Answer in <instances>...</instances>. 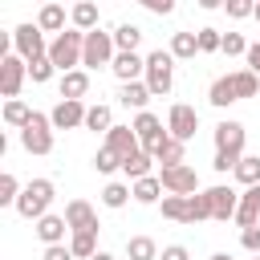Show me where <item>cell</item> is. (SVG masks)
I'll return each instance as SVG.
<instances>
[{"label": "cell", "instance_id": "cell-1", "mask_svg": "<svg viewBox=\"0 0 260 260\" xmlns=\"http://www.w3.org/2000/svg\"><path fill=\"white\" fill-rule=\"evenodd\" d=\"M81 53H85V32H81V28H65V32H57L53 45H49V61H53L61 73L77 69V65H81Z\"/></svg>", "mask_w": 260, "mask_h": 260}, {"label": "cell", "instance_id": "cell-2", "mask_svg": "<svg viewBox=\"0 0 260 260\" xmlns=\"http://www.w3.org/2000/svg\"><path fill=\"white\" fill-rule=\"evenodd\" d=\"M53 195H57L53 179H32V183H24V191H20V199H16V211H20L24 219H41V215H49Z\"/></svg>", "mask_w": 260, "mask_h": 260}, {"label": "cell", "instance_id": "cell-3", "mask_svg": "<svg viewBox=\"0 0 260 260\" xmlns=\"http://www.w3.org/2000/svg\"><path fill=\"white\" fill-rule=\"evenodd\" d=\"M146 85H150L154 98H167L171 93V85H175V57H171V49L146 53Z\"/></svg>", "mask_w": 260, "mask_h": 260}, {"label": "cell", "instance_id": "cell-4", "mask_svg": "<svg viewBox=\"0 0 260 260\" xmlns=\"http://www.w3.org/2000/svg\"><path fill=\"white\" fill-rule=\"evenodd\" d=\"M20 146L28 154H49L53 150V118L41 114V110H32V118L20 126Z\"/></svg>", "mask_w": 260, "mask_h": 260}, {"label": "cell", "instance_id": "cell-5", "mask_svg": "<svg viewBox=\"0 0 260 260\" xmlns=\"http://www.w3.org/2000/svg\"><path fill=\"white\" fill-rule=\"evenodd\" d=\"M118 57V45H114V32H85V53H81V69H102Z\"/></svg>", "mask_w": 260, "mask_h": 260}, {"label": "cell", "instance_id": "cell-6", "mask_svg": "<svg viewBox=\"0 0 260 260\" xmlns=\"http://www.w3.org/2000/svg\"><path fill=\"white\" fill-rule=\"evenodd\" d=\"M12 49L24 57V61H37V57H49V45H45V32H41V24H32V20H24V24H16L12 28Z\"/></svg>", "mask_w": 260, "mask_h": 260}, {"label": "cell", "instance_id": "cell-7", "mask_svg": "<svg viewBox=\"0 0 260 260\" xmlns=\"http://www.w3.org/2000/svg\"><path fill=\"white\" fill-rule=\"evenodd\" d=\"M158 179H162L167 195H195V191H199V175H195V167H187V162L162 167V171H158Z\"/></svg>", "mask_w": 260, "mask_h": 260}, {"label": "cell", "instance_id": "cell-8", "mask_svg": "<svg viewBox=\"0 0 260 260\" xmlns=\"http://www.w3.org/2000/svg\"><path fill=\"white\" fill-rule=\"evenodd\" d=\"M24 77H28V61H24L20 53H8V57L0 61V93H4V98H16L20 85H24Z\"/></svg>", "mask_w": 260, "mask_h": 260}, {"label": "cell", "instance_id": "cell-9", "mask_svg": "<svg viewBox=\"0 0 260 260\" xmlns=\"http://www.w3.org/2000/svg\"><path fill=\"white\" fill-rule=\"evenodd\" d=\"M167 130H171V138H179V142L195 138V130H199V114H195V106L175 102V106H171V114H167Z\"/></svg>", "mask_w": 260, "mask_h": 260}, {"label": "cell", "instance_id": "cell-10", "mask_svg": "<svg viewBox=\"0 0 260 260\" xmlns=\"http://www.w3.org/2000/svg\"><path fill=\"white\" fill-rule=\"evenodd\" d=\"M85 110L89 106H81V102H73V98H61L57 106H53V130H77V126H85Z\"/></svg>", "mask_w": 260, "mask_h": 260}, {"label": "cell", "instance_id": "cell-11", "mask_svg": "<svg viewBox=\"0 0 260 260\" xmlns=\"http://www.w3.org/2000/svg\"><path fill=\"white\" fill-rule=\"evenodd\" d=\"M244 138H248L244 122H232V118H223V122L215 126V150H228V154H244Z\"/></svg>", "mask_w": 260, "mask_h": 260}, {"label": "cell", "instance_id": "cell-12", "mask_svg": "<svg viewBox=\"0 0 260 260\" xmlns=\"http://www.w3.org/2000/svg\"><path fill=\"white\" fill-rule=\"evenodd\" d=\"M207 199H211V219H236V211H240V195L232 191V187H207Z\"/></svg>", "mask_w": 260, "mask_h": 260}, {"label": "cell", "instance_id": "cell-13", "mask_svg": "<svg viewBox=\"0 0 260 260\" xmlns=\"http://www.w3.org/2000/svg\"><path fill=\"white\" fill-rule=\"evenodd\" d=\"M65 219H69V232H98V211L85 199H69L65 203Z\"/></svg>", "mask_w": 260, "mask_h": 260}, {"label": "cell", "instance_id": "cell-14", "mask_svg": "<svg viewBox=\"0 0 260 260\" xmlns=\"http://www.w3.org/2000/svg\"><path fill=\"white\" fill-rule=\"evenodd\" d=\"M130 126H134V134L142 138V150H150V146H154V142H158L162 134H171V130H162V122H158V118H154L150 110H138Z\"/></svg>", "mask_w": 260, "mask_h": 260}, {"label": "cell", "instance_id": "cell-15", "mask_svg": "<svg viewBox=\"0 0 260 260\" xmlns=\"http://www.w3.org/2000/svg\"><path fill=\"white\" fill-rule=\"evenodd\" d=\"M106 146H110V150H118V154H122V162H126L134 150H142V138L134 134V126H110Z\"/></svg>", "mask_w": 260, "mask_h": 260}, {"label": "cell", "instance_id": "cell-16", "mask_svg": "<svg viewBox=\"0 0 260 260\" xmlns=\"http://www.w3.org/2000/svg\"><path fill=\"white\" fill-rule=\"evenodd\" d=\"M110 69H114L118 81H138V77H146V57H138V53H118V57L110 61Z\"/></svg>", "mask_w": 260, "mask_h": 260}, {"label": "cell", "instance_id": "cell-17", "mask_svg": "<svg viewBox=\"0 0 260 260\" xmlns=\"http://www.w3.org/2000/svg\"><path fill=\"white\" fill-rule=\"evenodd\" d=\"M65 232H69V219L65 215H41L37 219V236H41V244L49 248V244H65Z\"/></svg>", "mask_w": 260, "mask_h": 260}, {"label": "cell", "instance_id": "cell-18", "mask_svg": "<svg viewBox=\"0 0 260 260\" xmlns=\"http://www.w3.org/2000/svg\"><path fill=\"white\" fill-rule=\"evenodd\" d=\"M236 223H240V228H256V223H260V183H256V187H248V191L240 195Z\"/></svg>", "mask_w": 260, "mask_h": 260}, {"label": "cell", "instance_id": "cell-19", "mask_svg": "<svg viewBox=\"0 0 260 260\" xmlns=\"http://www.w3.org/2000/svg\"><path fill=\"white\" fill-rule=\"evenodd\" d=\"M130 191H134V203H146V207H150V203H162V191H167V187H162L158 175H146V179H134Z\"/></svg>", "mask_w": 260, "mask_h": 260}, {"label": "cell", "instance_id": "cell-20", "mask_svg": "<svg viewBox=\"0 0 260 260\" xmlns=\"http://www.w3.org/2000/svg\"><path fill=\"white\" fill-rule=\"evenodd\" d=\"M154 93H150V85L146 81H122V89H118V102L122 106H130V110H146V102H150Z\"/></svg>", "mask_w": 260, "mask_h": 260}, {"label": "cell", "instance_id": "cell-21", "mask_svg": "<svg viewBox=\"0 0 260 260\" xmlns=\"http://www.w3.org/2000/svg\"><path fill=\"white\" fill-rule=\"evenodd\" d=\"M85 93H89V73H85V69H69V73H61V98L81 102Z\"/></svg>", "mask_w": 260, "mask_h": 260}, {"label": "cell", "instance_id": "cell-22", "mask_svg": "<svg viewBox=\"0 0 260 260\" xmlns=\"http://www.w3.org/2000/svg\"><path fill=\"white\" fill-rule=\"evenodd\" d=\"M150 154H154V162L175 167V162H183V142H179V138H171V134H162V138L150 146Z\"/></svg>", "mask_w": 260, "mask_h": 260}, {"label": "cell", "instance_id": "cell-23", "mask_svg": "<svg viewBox=\"0 0 260 260\" xmlns=\"http://www.w3.org/2000/svg\"><path fill=\"white\" fill-rule=\"evenodd\" d=\"M207 102H211L215 110H228L232 102H240V98H236V85H232V73L211 81V89H207Z\"/></svg>", "mask_w": 260, "mask_h": 260}, {"label": "cell", "instance_id": "cell-24", "mask_svg": "<svg viewBox=\"0 0 260 260\" xmlns=\"http://www.w3.org/2000/svg\"><path fill=\"white\" fill-rule=\"evenodd\" d=\"M69 20H73V28L93 32V28H98V4H93V0H77L73 12H69Z\"/></svg>", "mask_w": 260, "mask_h": 260}, {"label": "cell", "instance_id": "cell-25", "mask_svg": "<svg viewBox=\"0 0 260 260\" xmlns=\"http://www.w3.org/2000/svg\"><path fill=\"white\" fill-rule=\"evenodd\" d=\"M37 24H41V32H65V8L53 0V4H41V16H37Z\"/></svg>", "mask_w": 260, "mask_h": 260}, {"label": "cell", "instance_id": "cell-26", "mask_svg": "<svg viewBox=\"0 0 260 260\" xmlns=\"http://www.w3.org/2000/svg\"><path fill=\"white\" fill-rule=\"evenodd\" d=\"M199 53V32H175L171 37V57L175 61H191Z\"/></svg>", "mask_w": 260, "mask_h": 260}, {"label": "cell", "instance_id": "cell-27", "mask_svg": "<svg viewBox=\"0 0 260 260\" xmlns=\"http://www.w3.org/2000/svg\"><path fill=\"white\" fill-rule=\"evenodd\" d=\"M69 252H73L77 260L98 256V232H69Z\"/></svg>", "mask_w": 260, "mask_h": 260}, {"label": "cell", "instance_id": "cell-28", "mask_svg": "<svg viewBox=\"0 0 260 260\" xmlns=\"http://www.w3.org/2000/svg\"><path fill=\"white\" fill-rule=\"evenodd\" d=\"M114 45H118V53H138L142 28H138V24H118V28H114Z\"/></svg>", "mask_w": 260, "mask_h": 260}, {"label": "cell", "instance_id": "cell-29", "mask_svg": "<svg viewBox=\"0 0 260 260\" xmlns=\"http://www.w3.org/2000/svg\"><path fill=\"white\" fill-rule=\"evenodd\" d=\"M126 256L130 260H158V244L150 236H130L126 240Z\"/></svg>", "mask_w": 260, "mask_h": 260}, {"label": "cell", "instance_id": "cell-30", "mask_svg": "<svg viewBox=\"0 0 260 260\" xmlns=\"http://www.w3.org/2000/svg\"><path fill=\"white\" fill-rule=\"evenodd\" d=\"M110 126H114L110 106H102V102H98V106H89V110H85V130H93V134H98V130H102V134H110Z\"/></svg>", "mask_w": 260, "mask_h": 260}, {"label": "cell", "instance_id": "cell-31", "mask_svg": "<svg viewBox=\"0 0 260 260\" xmlns=\"http://www.w3.org/2000/svg\"><path fill=\"white\" fill-rule=\"evenodd\" d=\"M150 162H154L150 150H134V154L122 162V171H126V179H146V175H150Z\"/></svg>", "mask_w": 260, "mask_h": 260}, {"label": "cell", "instance_id": "cell-32", "mask_svg": "<svg viewBox=\"0 0 260 260\" xmlns=\"http://www.w3.org/2000/svg\"><path fill=\"white\" fill-rule=\"evenodd\" d=\"M130 199H134V191H130L126 183H106V187H102V203H106L110 211H118V207H126Z\"/></svg>", "mask_w": 260, "mask_h": 260}, {"label": "cell", "instance_id": "cell-33", "mask_svg": "<svg viewBox=\"0 0 260 260\" xmlns=\"http://www.w3.org/2000/svg\"><path fill=\"white\" fill-rule=\"evenodd\" d=\"M203 219H211V199L207 191H195L187 195V223H203Z\"/></svg>", "mask_w": 260, "mask_h": 260}, {"label": "cell", "instance_id": "cell-34", "mask_svg": "<svg viewBox=\"0 0 260 260\" xmlns=\"http://www.w3.org/2000/svg\"><path fill=\"white\" fill-rule=\"evenodd\" d=\"M244 187H256L260 183V154H244L240 162H236V171H232Z\"/></svg>", "mask_w": 260, "mask_h": 260}, {"label": "cell", "instance_id": "cell-35", "mask_svg": "<svg viewBox=\"0 0 260 260\" xmlns=\"http://www.w3.org/2000/svg\"><path fill=\"white\" fill-rule=\"evenodd\" d=\"M232 85H236V98H256L260 93V77L252 69H236L232 73Z\"/></svg>", "mask_w": 260, "mask_h": 260}, {"label": "cell", "instance_id": "cell-36", "mask_svg": "<svg viewBox=\"0 0 260 260\" xmlns=\"http://www.w3.org/2000/svg\"><path fill=\"white\" fill-rule=\"evenodd\" d=\"M20 191H24V187H20V179H16L12 171H4V175H0V207H16Z\"/></svg>", "mask_w": 260, "mask_h": 260}, {"label": "cell", "instance_id": "cell-37", "mask_svg": "<svg viewBox=\"0 0 260 260\" xmlns=\"http://www.w3.org/2000/svg\"><path fill=\"white\" fill-rule=\"evenodd\" d=\"M162 215L175 219V223H187V195H162Z\"/></svg>", "mask_w": 260, "mask_h": 260}, {"label": "cell", "instance_id": "cell-38", "mask_svg": "<svg viewBox=\"0 0 260 260\" xmlns=\"http://www.w3.org/2000/svg\"><path fill=\"white\" fill-rule=\"evenodd\" d=\"M28 118H32V110H28L24 102H16V98H8V102H4V122H8V126H16V130H20Z\"/></svg>", "mask_w": 260, "mask_h": 260}, {"label": "cell", "instance_id": "cell-39", "mask_svg": "<svg viewBox=\"0 0 260 260\" xmlns=\"http://www.w3.org/2000/svg\"><path fill=\"white\" fill-rule=\"evenodd\" d=\"M118 167H122V154H118V150H110V146H102V150L93 154V171H98V175H114Z\"/></svg>", "mask_w": 260, "mask_h": 260}, {"label": "cell", "instance_id": "cell-40", "mask_svg": "<svg viewBox=\"0 0 260 260\" xmlns=\"http://www.w3.org/2000/svg\"><path fill=\"white\" fill-rule=\"evenodd\" d=\"M53 73H57V65H53L49 57H37V61H28V77H32L37 85H45V81H49Z\"/></svg>", "mask_w": 260, "mask_h": 260}, {"label": "cell", "instance_id": "cell-41", "mask_svg": "<svg viewBox=\"0 0 260 260\" xmlns=\"http://www.w3.org/2000/svg\"><path fill=\"white\" fill-rule=\"evenodd\" d=\"M223 49V32L219 28H199V53H219Z\"/></svg>", "mask_w": 260, "mask_h": 260}, {"label": "cell", "instance_id": "cell-42", "mask_svg": "<svg viewBox=\"0 0 260 260\" xmlns=\"http://www.w3.org/2000/svg\"><path fill=\"white\" fill-rule=\"evenodd\" d=\"M219 53H228V57H240V53H248V41H244V32H223V49Z\"/></svg>", "mask_w": 260, "mask_h": 260}, {"label": "cell", "instance_id": "cell-43", "mask_svg": "<svg viewBox=\"0 0 260 260\" xmlns=\"http://www.w3.org/2000/svg\"><path fill=\"white\" fill-rule=\"evenodd\" d=\"M223 8H228V16H232V20H244V16H252V12H256V0H223Z\"/></svg>", "mask_w": 260, "mask_h": 260}, {"label": "cell", "instance_id": "cell-44", "mask_svg": "<svg viewBox=\"0 0 260 260\" xmlns=\"http://www.w3.org/2000/svg\"><path fill=\"white\" fill-rule=\"evenodd\" d=\"M244 154H228V150H215V158H211V167L219 171V175H228V171H236V162H240Z\"/></svg>", "mask_w": 260, "mask_h": 260}, {"label": "cell", "instance_id": "cell-45", "mask_svg": "<svg viewBox=\"0 0 260 260\" xmlns=\"http://www.w3.org/2000/svg\"><path fill=\"white\" fill-rule=\"evenodd\" d=\"M240 244L256 256V252H260V223H256V228H244V232H240Z\"/></svg>", "mask_w": 260, "mask_h": 260}, {"label": "cell", "instance_id": "cell-46", "mask_svg": "<svg viewBox=\"0 0 260 260\" xmlns=\"http://www.w3.org/2000/svg\"><path fill=\"white\" fill-rule=\"evenodd\" d=\"M146 12H154V16H171L175 12V0H138Z\"/></svg>", "mask_w": 260, "mask_h": 260}, {"label": "cell", "instance_id": "cell-47", "mask_svg": "<svg viewBox=\"0 0 260 260\" xmlns=\"http://www.w3.org/2000/svg\"><path fill=\"white\" fill-rule=\"evenodd\" d=\"M45 260H77V256L69 252V244H49L45 248Z\"/></svg>", "mask_w": 260, "mask_h": 260}, {"label": "cell", "instance_id": "cell-48", "mask_svg": "<svg viewBox=\"0 0 260 260\" xmlns=\"http://www.w3.org/2000/svg\"><path fill=\"white\" fill-rule=\"evenodd\" d=\"M158 260H191V252H187L183 244H167V248L158 252Z\"/></svg>", "mask_w": 260, "mask_h": 260}, {"label": "cell", "instance_id": "cell-49", "mask_svg": "<svg viewBox=\"0 0 260 260\" xmlns=\"http://www.w3.org/2000/svg\"><path fill=\"white\" fill-rule=\"evenodd\" d=\"M244 57H248V69H252V73H256V77H260V41H252V45H248V53H244Z\"/></svg>", "mask_w": 260, "mask_h": 260}, {"label": "cell", "instance_id": "cell-50", "mask_svg": "<svg viewBox=\"0 0 260 260\" xmlns=\"http://www.w3.org/2000/svg\"><path fill=\"white\" fill-rule=\"evenodd\" d=\"M199 8H207V12H211V8H223V0H199Z\"/></svg>", "mask_w": 260, "mask_h": 260}, {"label": "cell", "instance_id": "cell-51", "mask_svg": "<svg viewBox=\"0 0 260 260\" xmlns=\"http://www.w3.org/2000/svg\"><path fill=\"white\" fill-rule=\"evenodd\" d=\"M207 260H232V256H228V252H215V256H207Z\"/></svg>", "mask_w": 260, "mask_h": 260}, {"label": "cell", "instance_id": "cell-52", "mask_svg": "<svg viewBox=\"0 0 260 260\" xmlns=\"http://www.w3.org/2000/svg\"><path fill=\"white\" fill-rule=\"evenodd\" d=\"M89 260H114V256H110V252H98V256H89Z\"/></svg>", "mask_w": 260, "mask_h": 260}, {"label": "cell", "instance_id": "cell-53", "mask_svg": "<svg viewBox=\"0 0 260 260\" xmlns=\"http://www.w3.org/2000/svg\"><path fill=\"white\" fill-rule=\"evenodd\" d=\"M252 16H256V20H260V0H256V12H252Z\"/></svg>", "mask_w": 260, "mask_h": 260}, {"label": "cell", "instance_id": "cell-54", "mask_svg": "<svg viewBox=\"0 0 260 260\" xmlns=\"http://www.w3.org/2000/svg\"><path fill=\"white\" fill-rule=\"evenodd\" d=\"M41 4H53V0H41Z\"/></svg>", "mask_w": 260, "mask_h": 260}, {"label": "cell", "instance_id": "cell-55", "mask_svg": "<svg viewBox=\"0 0 260 260\" xmlns=\"http://www.w3.org/2000/svg\"><path fill=\"white\" fill-rule=\"evenodd\" d=\"M256 260H260V252H256Z\"/></svg>", "mask_w": 260, "mask_h": 260}]
</instances>
